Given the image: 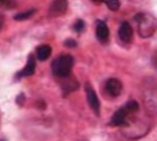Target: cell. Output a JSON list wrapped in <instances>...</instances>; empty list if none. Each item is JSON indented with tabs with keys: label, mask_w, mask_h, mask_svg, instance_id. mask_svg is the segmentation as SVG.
Listing matches in <instances>:
<instances>
[{
	"label": "cell",
	"mask_w": 157,
	"mask_h": 141,
	"mask_svg": "<svg viewBox=\"0 0 157 141\" xmlns=\"http://www.w3.org/2000/svg\"><path fill=\"white\" fill-rule=\"evenodd\" d=\"M136 20H138V28H139L140 36L149 37L154 34L156 24H155V18L153 16L138 14V16L136 17Z\"/></svg>",
	"instance_id": "cell-2"
},
{
	"label": "cell",
	"mask_w": 157,
	"mask_h": 141,
	"mask_svg": "<svg viewBox=\"0 0 157 141\" xmlns=\"http://www.w3.org/2000/svg\"><path fill=\"white\" fill-rule=\"evenodd\" d=\"M85 92H86V99L90 107L93 110L97 115H100V101L98 98L97 93L94 92V89L92 88V86L90 84H85Z\"/></svg>",
	"instance_id": "cell-3"
},
{
	"label": "cell",
	"mask_w": 157,
	"mask_h": 141,
	"mask_svg": "<svg viewBox=\"0 0 157 141\" xmlns=\"http://www.w3.org/2000/svg\"><path fill=\"white\" fill-rule=\"evenodd\" d=\"M3 24H5V18H3L2 15H0V31H1V28H2Z\"/></svg>",
	"instance_id": "cell-15"
},
{
	"label": "cell",
	"mask_w": 157,
	"mask_h": 141,
	"mask_svg": "<svg viewBox=\"0 0 157 141\" xmlns=\"http://www.w3.org/2000/svg\"><path fill=\"white\" fill-rule=\"evenodd\" d=\"M118 35H119V37H120L122 42H131L134 33H132V28H131L130 24L127 23V22H124L121 24L120 27H119V31H118Z\"/></svg>",
	"instance_id": "cell-7"
},
{
	"label": "cell",
	"mask_w": 157,
	"mask_h": 141,
	"mask_svg": "<svg viewBox=\"0 0 157 141\" xmlns=\"http://www.w3.org/2000/svg\"><path fill=\"white\" fill-rule=\"evenodd\" d=\"M130 113L127 111V108L121 107L119 108L115 114L112 115L111 120H110V125L111 126H124V125H127V120L129 118Z\"/></svg>",
	"instance_id": "cell-4"
},
{
	"label": "cell",
	"mask_w": 157,
	"mask_h": 141,
	"mask_svg": "<svg viewBox=\"0 0 157 141\" xmlns=\"http://www.w3.org/2000/svg\"><path fill=\"white\" fill-rule=\"evenodd\" d=\"M67 9V0H54L48 9V15L51 17H57L64 15Z\"/></svg>",
	"instance_id": "cell-5"
},
{
	"label": "cell",
	"mask_w": 157,
	"mask_h": 141,
	"mask_svg": "<svg viewBox=\"0 0 157 141\" xmlns=\"http://www.w3.org/2000/svg\"><path fill=\"white\" fill-rule=\"evenodd\" d=\"M35 67H36L35 58H34L33 54H29V56H28V62H27L26 67L18 73V77H28V76L34 75V72H35Z\"/></svg>",
	"instance_id": "cell-9"
},
{
	"label": "cell",
	"mask_w": 157,
	"mask_h": 141,
	"mask_svg": "<svg viewBox=\"0 0 157 141\" xmlns=\"http://www.w3.org/2000/svg\"><path fill=\"white\" fill-rule=\"evenodd\" d=\"M101 2H105L108 8L112 11H117L120 8V1L119 0H101Z\"/></svg>",
	"instance_id": "cell-11"
},
{
	"label": "cell",
	"mask_w": 157,
	"mask_h": 141,
	"mask_svg": "<svg viewBox=\"0 0 157 141\" xmlns=\"http://www.w3.org/2000/svg\"><path fill=\"white\" fill-rule=\"evenodd\" d=\"M73 67V58L70 54H63L57 56L52 63L53 73L59 78L69 77Z\"/></svg>",
	"instance_id": "cell-1"
},
{
	"label": "cell",
	"mask_w": 157,
	"mask_h": 141,
	"mask_svg": "<svg viewBox=\"0 0 157 141\" xmlns=\"http://www.w3.org/2000/svg\"><path fill=\"white\" fill-rule=\"evenodd\" d=\"M2 1H5V0H0V2H2Z\"/></svg>",
	"instance_id": "cell-17"
},
{
	"label": "cell",
	"mask_w": 157,
	"mask_h": 141,
	"mask_svg": "<svg viewBox=\"0 0 157 141\" xmlns=\"http://www.w3.org/2000/svg\"><path fill=\"white\" fill-rule=\"evenodd\" d=\"M35 13V9H32V10H28L26 13H21V14H18L16 16L13 17L16 20H24V19H27V18H29L32 17V15H34Z\"/></svg>",
	"instance_id": "cell-12"
},
{
	"label": "cell",
	"mask_w": 157,
	"mask_h": 141,
	"mask_svg": "<svg viewBox=\"0 0 157 141\" xmlns=\"http://www.w3.org/2000/svg\"><path fill=\"white\" fill-rule=\"evenodd\" d=\"M64 44H65V46H67V48H74V46H76V42L74 39H66Z\"/></svg>",
	"instance_id": "cell-14"
},
{
	"label": "cell",
	"mask_w": 157,
	"mask_h": 141,
	"mask_svg": "<svg viewBox=\"0 0 157 141\" xmlns=\"http://www.w3.org/2000/svg\"><path fill=\"white\" fill-rule=\"evenodd\" d=\"M105 90L109 95L112 97H117L122 92V84L119 79L117 78H110L105 84Z\"/></svg>",
	"instance_id": "cell-6"
},
{
	"label": "cell",
	"mask_w": 157,
	"mask_h": 141,
	"mask_svg": "<svg viewBox=\"0 0 157 141\" xmlns=\"http://www.w3.org/2000/svg\"><path fill=\"white\" fill-rule=\"evenodd\" d=\"M52 53V48L47 44H43V45H39L36 49V56L37 59L40 60V61H45L49 58Z\"/></svg>",
	"instance_id": "cell-10"
},
{
	"label": "cell",
	"mask_w": 157,
	"mask_h": 141,
	"mask_svg": "<svg viewBox=\"0 0 157 141\" xmlns=\"http://www.w3.org/2000/svg\"><path fill=\"white\" fill-rule=\"evenodd\" d=\"M83 30H84V22L81 19L78 20V22L74 24V31H76L78 33H81Z\"/></svg>",
	"instance_id": "cell-13"
},
{
	"label": "cell",
	"mask_w": 157,
	"mask_h": 141,
	"mask_svg": "<svg viewBox=\"0 0 157 141\" xmlns=\"http://www.w3.org/2000/svg\"><path fill=\"white\" fill-rule=\"evenodd\" d=\"M92 1H93V2H101V0H92Z\"/></svg>",
	"instance_id": "cell-16"
},
{
	"label": "cell",
	"mask_w": 157,
	"mask_h": 141,
	"mask_svg": "<svg viewBox=\"0 0 157 141\" xmlns=\"http://www.w3.org/2000/svg\"><path fill=\"white\" fill-rule=\"evenodd\" d=\"M97 37L100 42H107L109 39V28L107 26V24L102 20H98L97 22V31H95Z\"/></svg>",
	"instance_id": "cell-8"
}]
</instances>
